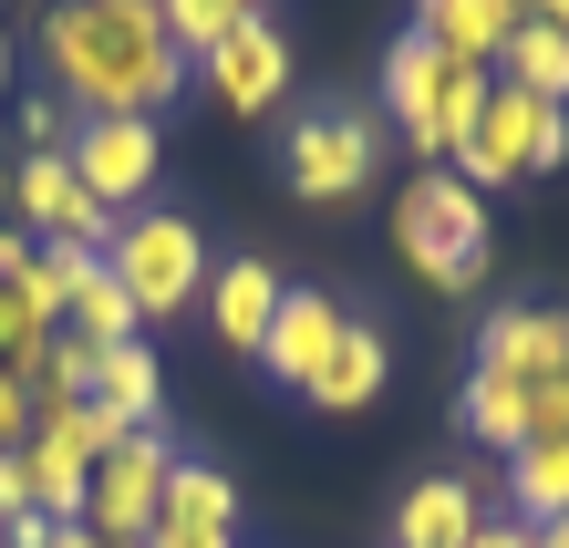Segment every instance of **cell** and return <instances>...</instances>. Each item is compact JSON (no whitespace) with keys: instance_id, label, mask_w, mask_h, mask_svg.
Masks as SVG:
<instances>
[{"instance_id":"1","label":"cell","mask_w":569,"mask_h":548,"mask_svg":"<svg viewBox=\"0 0 569 548\" xmlns=\"http://www.w3.org/2000/svg\"><path fill=\"white\" fill-rule=\"evenodd\" d=\"M42 62H52L62 104H83V124L93 114H156L187 83V52L166 42L156 0H62L42 21Z\"/></svg>"},{"instance_id":"2","label":"cell","mask_w":569,"mask_h":548,"mask_svg":"<svg viewBox=\"0 0 569 548\" xmlns=\"http://www.w3.org/2000/svg\"><path fill=\"white\" fill-rule=\"evenodd\" d=\"M393 249H405L435 290H477L487 280V197L456 177V166H425V177L393 197Z\"/></svg>"},{"instance_id":"3","label":"cell","mask_w":569,"mask_h":548,"mask_svg":"<svg viewBox=\"0 0 569 548\" xmlns=\"http://www.w3.org/2000/svg\"><path fill=\"white\" fill-rule=\"evenodd\" d=\"M466 187H518V177H549V166H569V104H539V93L518 83H487L477 124H466V146L446 156Z\"/></svg>"},{"instance_id":"4","label":"cell","mask_w":569,"mask_h":548,"mask_svg":"<svg viewBox=\"0 0 569 548\" xmlns=\"http://www.w3.org/2000/svg\"><path fill=\"white\" fill-rule=\"evenodd\" d=\"M104 269L124 280V300H136V321H166V311H187L197 290H208V238H197V218L177 208H136V218H114V249Z\"/></svg>"},{"instance_id":"5","label":"cell","mask_w":569,"mask_h":548,"mask_svg":"<svg viewBox=\"0 0 569 548\" xmlns=\"http://www.w3.org/2000/svg\"><path fill=\"white\" fill-rule=\"evenodd\" d=\"M166 476H177V435H166V425L124 435L114 456L93 466V487H83V528H93V538L146 548V528L166 518Z\"/></svg>"},{"instance_id":"6","label":"cell","mask_w":569,"mask_h":548,"mask_svg":"<svg viewBox=\"0 0 569 548\" xmlns=\"http://www.w3.org/2000/svg\"><path fill=\"white\" fill-rule=\"evenodd\" d=\"M373 166H383V124L373 114L331 104V114L290 124V187L311 197V208H352V197L373 187Z\"/></svg>"},{"instance_id":"7","label":"cell","mask_w":569,"mask_h":548,"mask_svg":"<svg viewBox=\"0 0 569 548\" xmlns=\"http://www.w3.org/2000/svg\"><path fill=\"white\" fill-rule=\"evenodd\" d=\"M156 166H166L156 114H93V124H73V177L93 187V208L136 218V208H146V187H156Z\"/></svg>"},{"instance_id":"8","label":"cell","mask_w":569,"mask_h":548,"mask_svg":"<svg viewBox=\"0 0 569 548\" xmlns=\"http://www.w3.org/2000/svg\"><path fill=\"white\" fill-rule=\"evenodd\" d=\"M11 218H21V238H73V249H93V259L114 249V208H93L73 156H21L11 166Z\"/></svg>"},{"instance_id":"9","label":"cell","mask_w":569,"mask_h":548,"mask_svg":"<svg viewBox=\"0 0 569 548\" xmlns=\"http://www.w3.org/2000/svg\"><path fill=\"white\" fill-rule=\"evenodd\" d=\"M146 548H239V476L208 466V456H177L166 518L146 528Z\"/></svg>"},{"instance_id":"10","label":"cell","mask_w":569,"mask_h":548,"mask_svg":"<svg viewBox=\"0 0 569 548\" xmlns=\"http://www.w3.org/2000/svg\"><path fill=\"white\" fill-rule=\"evenodd\" d=\"M197 73H208V93H218L228 114H270L280 93H290V31L259 11V21H239V31H228V42L197 62Z\"/></svg>"},{"instance_id":"11","label":"cell","mask_w":569,"mask_h":548,"mask_svg":"<svg viewBox=\"0 0 569 548\" xmlns=\"http://www.w3.org/2000/svg\"><path fill=\"white\" fill-rule=\"evenodd\" d=\"M342 300H331V290H290L280 300V321H270V341H259V372H270V383L280 393H311L321 383V362L331 352H342Z\"/></svg>"},{"instance_id":"12","label":"cell","mask_w":569,"mask_h":548,"mask_svg":"<svg viewBox=\"0 0 569 548\" xmlns=\"http://www.w3.org/2000/svg\"><path fill=\"white\" fill-rule=\"evenodd\" d=\"M477 372H508V383L569 372V311H487L477 321Z\"/></svg>"},{"instance_id":"13","label":"cell","mask_w":569,"mask_h":548,"mask_svg":"<svg viewBox=\"0 0 569 548\" xmlns=\"http://www.w3.org/2000/svg\"><path fill=\"white\" fill-rule=\"evenodd\" d=\"M280 300H290V280H280L270 259H218L208 269V321H218L228 352H249V362H259V341H270Z\"/></svg>"},{"instance_id":"14","label":"cell","mask_w":569,"mask_h":548,"mask_svg":"<svg viewBox=\"0 0 569 548\" xmlns=\"http://www.w3.org/2000/svg\"><path fill=\"white\" fill-rule=\"evenodd\" d=\"M528 21V0H415V21L446 62H477V73H497V52H508V31Z\"/></svg>"},{"instance_id":"15","label":"cell","mask_w":569,"mask_h":548,"mask_svg":"<svg viewBox=\"0 0 569 548\" xmlns=\"http://www.w3.org/2000/svg\"><path fill=\"white\" fill-rule=\"evenodd\" d=\"M487 528V487L477 476H415L393 507V548H466Z\"/></svg>"},{"instance_id":"16","label":"cell","mask_w":569,"mask_h":548,"mask_svg":"<svg viewBox=\"0 0 569 548\" xmlns=\"http://www.w3.org/2000/svg\"><path fill=\"white\" fill-rule=\"evenodd\" d=\"M383 372H393V341L373 321H342V352L321 362V383L300 393V403H321V415H362V403L383 393Z\"/></svg>"},{"instance_id":"17","label":"cell","mask_w":569,"mask_h":548,"mask_svg":"<svg viewBox=\"0 0 569 548\" xmlns=\"http://www.w3.org/2000/svg\"><path fill=\"white\" fill-rule=\"evenodd\" d=\"M83 403H104V415H124V425H156V403H166L156 341H104V352H93V393H83Z\"/></svg>"},{"instance_id":"18","label":"cell","mask_w":569,"mask_h":548,"mask_svg":"<svg viewBox=\"0 0 569 548\" xmlns=\"http://www.w3.org/2000/svg\"><path fill=\"white\" fill-rule=\"evenodd\" d=\"M446 73L456 62L425 42V31H405V42L383 52V104H393V124L415 134V156H425V124H435V93H446Z\"/></svg>"},{"instance_id":"19","label":"cell","mask_w":569,"mask_h":548,"mask_svg":"<svg viewBox=\"0 0 569 548\" xmlns=\"http://www.w3.org/2000/svg\"><path fill=\"white\" fill-rule=\"evenodd\" d=\"M508 507H518L528 528L569 518V435H528L518 456H508Z\"/></svg>"},{"instance_id":"20","label":"cell","mask_w":569,"mask_h":548,"mask_svg":"<svg viewBox=\"0 0 569 548\" xmlns=\"http://www.w3.org/2000/svg\"><path fill=\"white\" fill-rule=\"evenodd\" d=\"M497 83L539 93V104H569V31L518 21V31H508V52H497Z\"/></svg>"},{"instance_id":"21","label":"cell","mask_w":569,"mask_h":548,"mask_svg":"<svg viewBox=\"0 0 569 548\" xmlns=\"http://www.w3.org/2000/svg\"><path fill=\"white\" fill-rule=\"evenodd\" d=\"M456 415H466V435H477V445L518 456V445H528V383H508V372H466Z\"/></svg>"},{"instance_id":"22","label":"cell","mask_w":569,"mask_h":548,"mask_svg":"<svg viewBox=\"0 0 569 548\" xmlns=\"http://www.w3.org/2000/svg\"><path fill=\"white\" fill-rule=\"evenodd\" d=\"M62 331L83 341V352H104V341H146V321H136V300H124V280L104 259L83 269V290H73V311H62Z\"/></svg>"},{"instance_id":"23","label":"cell","mask_w":569,"mask_h":548,"mask_svg":"<svg viewBox=\"0 0 569 548\" xmlns=\"http://www.w3.org/2000/svg\"><path fill=\"white\" fill-rule=\"evenodd\" d=\"M83 393H93V352L73 331H52L42 352L21 362V403H31V415H62V403H83Z\"/></svg>"},{"instance_id":"24","label":"cell","mask_w":569,"mask_h":548,"mask_svg":"<svg viewBox=\"0 0 569 548\" xmlns=\"http://www.w3.org/2000/svg\"><path fill=\"white\" fill-rule=\"evenodd\" d=\"M156 11H166V42H177L187 62H208L239 21H259V0H156Z\"/></svg>"},{"instance_id":"25","label":"cell","mask_w":569,"mask_h":548,"mask_svg":"<svg viewBox=\"0 0 569 548\" xmlns=\"http://www.w3.org/2000/svg\"><path fill=\"white\" fill-rule=\"evenodd\" d=\"M83 269H93V249H73V238H42V249H31V269H21V290H31V311H42L52 331H62V311H73V290H83Z\"/></svg>"},{"instance_id":"26","label":"cell","mask_w":569,"mask_h":548,"mask_svg":"<svg viewBox=\"0 0 569 548\" xmlns=\"http://www.w3.org/2000/svg\"><path fill=\"white\" fill-rule=\"evenodd\" d=\"M42 341H52V321L31 311V290H21V280H0V372L21 383V362L42 352Z\"/></svg>"},{"instance_id":"27","label":"cell","mask_w":569,"mask_h":548,"mask_svg":"<svg viewBox=\"0 0 569 548\" xmlns=\"http://www.w3.org/2000/svg\"><path fill=\"white\" fill-rule=\"evenodd\" d=\"M73 104H62V93H31V104H21V134H31V156H73Z\"/></svg>"},{"instance_id":"28","label":"cell","mask_w":569,"mask_h":548,"mask_svg":"<svg viewBox=\"0 0 569 548\" xmlns=\"http://www.w3.org/2000/svg\"><path fill=\"white\" fill-rule=\"evenodd\" d=\"M11 518H42V497H31V466H21V445L0 456V528Z\"/></svg>"},{"instance_id":"29","label":"cell","mask_w":569,"mask_h":548,"mask_svg":"<svg viewBox=\"0 0 569 548\" xmlns=\"http://www.w3.org/2000/svg\"><path fill=\"white\" fill-rule=\"evenodd\" d=\"M21 435H31V403H21V383H11V372H0V456H11Z\"/></svg>"},{"instance_id":"30","label":"cell","mask_w":569,"mask_h":548,"mask_svg":"<svg viewBox=\"0 0 569 548\" xmlns=\"http://www.w3.org/2000/svg\"><path fill=\"white\" fill-rule=\"evenodd\" d=\"M466 548H539V528H528V518H487Z\"/></svg>"},{"instance_id":"31","label":"cell","mask_w":569,"mask_h":548,"mask_svg":"<svg viewBox=\"0 0 569 548\" xmlns=\"http://www.w3.org/2000/svg\"><path fill=\"white\" fill-rule=\"evenodd\" d=\"M31 249H42V238H21V228H0V280H21V269H31Z\"/></svg>"},{"instance_id":"32","label":"cell","mask_w":569,"mask_h":548,"mask_svg":"<svg viewBox=\"0 0 569 548\" xmlns=\"http://www.w3.org/2000/svg\"><path fill=\"white\" fill-rule=\"evenodd\" d=\"M11 548H52V518H11Z\"/></svg>"},{"instance_id":"33","label":"cell","mask_w":569,"mask_h":548,"mask_svg":"<svg viewBox=\"0 0 569 548\" xmlns=\"http://www.w3.org/2000/svg\"><path fill=\"white\" fill-rule=\"evenodd\" d=\"M52 548H124V538H93V528L73 518V528H52Z\"/></svg>"},{"instance_id":"34","label":"cell","mask_w":569,"mask_h":548,"mask_svg":"<svg viewBox=\"0 0 569 548\" xmlns=\"http://www.w3.org/2000/svg\"><path fill=\"white\" fill-rule=\"evenodd\" d=\"M528 21H549V31H569V0H528Z\"/></svg>"},{"instance_id":"35","label":"cell","mask_w":569,"mask_h":548,"mask_svg":"<svg viewBox=\"0 0 569 548\" xmlns=\"http://www.w3.org/2000/svg\"><path fill=\"white\" fill-rule=\"evenodd\" d=\"M539 548H569V518H549V528H539Z\"/></svg>"},{"instance_id":"36","label":"cell","mask_w":569,"mask_h":548,"mask_svg":"<svg viewBox=\"0 0 569 548\" xmlns=\"http://www.w3.org/2000/svg\"><path fill=\"white\" fill-rule=\"evenodd\" d=\"M0 93H11V42H0Z\"/></svg>"}]
</instances>
